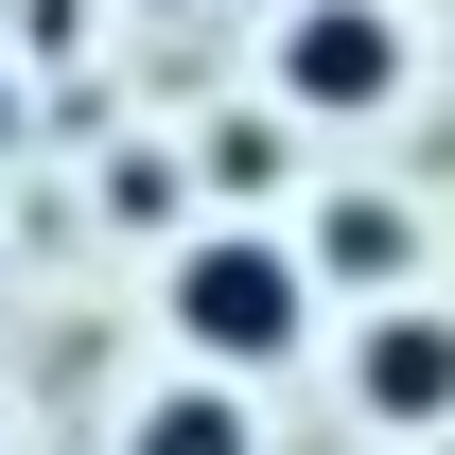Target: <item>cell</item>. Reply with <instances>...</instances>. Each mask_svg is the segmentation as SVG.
<instances>
[{"mask_svg":"<svg viewBox=\"0 0 455 455\" xmlns=\"http://www.w3.org/2000/svg\"><path fill=\"white\" fill-rule=\"evenodd\" d=\"M403 263H420V211H403V193H333V211H315V281L403 298Z\"/></svg>","mask_w":455,"mask_h":455,"instance_id":"obj_4","label":"cell"},{"mask_svg":"<svg viewBox=\"0 0 455 455\" xmlns=\"http://www.w3.org/2000/svg\"><path fill=\"white\" fill-rule=\"evenodd\" d=\"M123 455H263V438H245V368H193V386H158L140 420H123Z\"/></svg>","mask_w":455,"mask_h":455,"instance_id":"obj_5","label":"cell"},{"mask_svg":"<svg viewBox=\"0 0 455 455\" xmlns=\"http://www.w3.org/2000/svg\"><path fill=\"white\" fill-rule=\"evenodd\" d=\"M350 403H368L386 438H438V420H455V315H438V298H368V333H350Z\"/></svg>","mask_w":455,"mask_h":455,"instance_id":"obj_3","label":"cell"},{"mask_svg":"<svg viewBox=\"0 0 455 455\" xmlns=\"http://www.w3.org/2000/svg\"><path fill=\"white\" fill-rule=\"evenodd\" d=\"M175 350L193 368H298V333H315V245H281V228H211V245H175Z\"/></svg>","mask_w":455,"mask_h":455,"instance_id":"obj_1","label":"cell"},{"mask_svg":"<svg viewBox=\"0 0 455 455\" xmlns=\"http://www.w3.org/2000/svg\"><path fill=\"white\" fill-rule=\"evenodd\" d=\"M281 106L298 123L403 106V18H386V0H298V18H281Z\"/></svg>","mask_w":455,"mask_h":455,"instance_id":"obj_2","label":"cell"}]
</instances>
